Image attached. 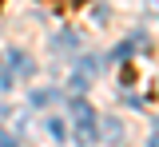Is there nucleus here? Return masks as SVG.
<instances>
[{
    "mask_svg": "<svg viewBox=\"0 0 159 147\" xmlns=\"http://www.w3.org/2000/svg\"><path fill=\"white\" fill-rule=\"evenodd\" d=\"M99 131H103L99 139H111V143H116V139H119V131H123V127H119L116 119H99Z\"/></svg>",
    "mask_w": 159,
    "mask_h": 147,
    "instance_id": "nucleus-2",
    "label": "nucleus"
},
{
    "mask_svg": "<svg viewBox=\"0 0 159 147\" xmlns=\"http://www.w3.org/2000/svg\"><path fill=\"white\" fill-rule=\"evenodd\" d=\"M8 60H12V68H20V76H28V72H32V64H28L24 52H8Z\"/></svg>",
    "mask_w": 159,
    "mask_h": 147,
    "instance_id": "nucleus-3",
    "label": "nucleus"
},
{
    "mask_svg": "<svg viewBox=\"0 0 159 147\" xmlns=\"http://www.w3.org/2000/svg\"><path fill=\"white\" fill-rule=\"evenodd\" d=\"M147 147H159V131H155V135H151V143H147Z\"/></svg>",
    "mask_w": 159,
    "mask_h": 147,
    "instance_id": "nucleus-6",
    "label": "nucleus"
},
{
    "mask_svg": "<svg viewBox=\"0 0 159 147\" xmlns=\"http://www.w3.org/2000/svg\"><path fill=\"white\" fill-rule=\"evenodd\" d=\"M56 48H60V52H68V48H72V36H68V32H64V36H56Z\"/></svg>",
    "mask_w": 159,
    "mask_h": 147,
    "instance_id": "nucleus-5",
    "label": "nucleus"
},
{
    "mask_svg": "<svg viewBox=\"0 0 159 147\" xmlns=\"http://www.w3.org/2000/svg\"><path fill=\"white\" fill-rule=\"evenodd\" d=\"M147 4H151V8H155V12H159V0H147Z\"/></svg>",
    "mask_w": 159,
    "mask_h": 147,
    "instance_id": "nucleus-7",
    "label": "nucleus"
},
{
    "mask_svg": "<svg viewBox=\"0 0 159 147\" xmlns=\"http://www.w3.org/2000/svg\"><path fill=\"white\" fill-rule=\"evenodd\" d=\"M48 131H52V139H64V123L60 119H48Z\"/></svg>",
    "mask_w": 159,
    "mask_h": 147,
    "instance_id": "nucleus-4",
    "label": "nucleus"
},
{
    "mask_svg": "<svg viewBox=\"0 0 159 147\" xmlns=\"http://www.w3.org/2000/svg\"><path fill=\"white\" fill-rule=\"evenodd\" d=\"M96 115H92V107L84 104V100H76V135L80 139H96Z\"/></svg>",
    "mask_w": 159,
    "mask_h": 147,
    "instance_id": "nucleus-1",
    "label": "nucleus"
}]
</instances>
